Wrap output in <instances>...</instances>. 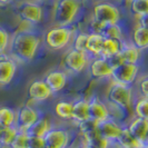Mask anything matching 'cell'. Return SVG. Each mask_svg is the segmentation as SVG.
Masks as SVG:
<instances>
[{
    "mask_svg": "<svg viewBox=\"0 0 148 148\" xmlns=\"http://www.w3.org/2000/svg\"><path fill=\"white\" fill-rule=\"evenodd\" d=\"M41 40L36 32L20 30L16 32L10 40V55L16 61L30 62L36 57Z\"/></svg>",
    "mask_w": 148,
    "mask_h": 148,
    "instance_id": "6da1fadb",
    "label": "cell"
},
{
    "mask_svg": "<svg viewBox=\"0 0 148 148\" xmlns=\"http://www.w3.org/2000/svg\"><path fill=\"white\" fill-rule=\"evenodd\" d=\"M82 8L80 0H56L52 20L56 26H70Z\"/></svg>",
    "mask_w": 148,
    "mask_h": 148,
    "instance_id": "7a4b0ae2",
    "label": "cell"
},
{
    "mask_svg": "<svg viewBox=\"0 0 148 148\" xmlns=\"http://www.w3.org/2000/svg\"><path fill=\"white\" fill-rule=\"evenodd\" d=\"M74 38V30L70 26H55L46 31L44 42L50 50H61L67 47Z\"/></svg>",
    "mask_w": 148,
    "mask_h": 148,
    "instance_id": "3957f363",
    "label": "cell"
},
{
    "mask_svg": "<svg viewBox=\"0 0 148 148\" xmlns=\"http://www.w3.org/2000/svg\"><path fill=\"white\" fill-rule=\"evenodd\" d=\"M133 88L132 86L112 82L106 94V100L108 104L114 105L127 110L133 105Z\"/></svg>",
    "mask_w": 148,
    "mask_h": 148,
    "instance_id": "277c9868",
    "label": "cell"
},
{
    "mask_svg": "<svg viewBox=\"0 0 148 148\" xmlns=\"http://www.w3.org/2000/svg\"><path fill=\"white\" fill-rule=\"evenodd\" d=\"M92 19L104 26L115 25L120 21V11L110 2H99L94 6Z\"/></svg>",
    "mask_w": 148,
    "mask_h": 148,
    "instance_id": "5b68a950",
    "label": "cell"
},
{
    "mask_svg": "<svg viewBox=\"0 0 148 148\" xmlns=\"http://www.w3.org/2000/svg\"><path fill=\"white\" fill-rule=\"evenodd\" d=\"M138 73H139L138 65L121 62L112 68L110 78L112 79V82H118V84H123V85L132 86L134 82H136Z\"/></svg>",
    "mask_w": 148,
    "mask_h": 148,
    "instance_id": "8992f818",
    "label": "cell"
},
{
    "mask_svg": "<svg viewBox=\"0 0 148 148\" xmlns=\"http://www.w3.org/2000/svg\"><path fill=\"white\" fill-rule=\"evenodd\" d=\"M18 16L22 21L30 25H37L44 18V10L37 2L23 1L18 6Z\"/></svg>",
    "mask_w": 148,
    "mask_h": 148,
    "instance_id": "52a82bcc",
    "label": "cell"
},
{
    "mask_svg": "<svg viewBox=\"0 0 148 148\" xmlns=\"http://www.w3.org/2000/svg\"><path fill=\"white\" fill-rule=\"evenodd\" d=\"M62 64L67 70L75 73V74H79V73L84 71L85 68L89 65L88 53L71 48L65 55Z\"/></svg>",
    "mask_w": 148,
    "mask_h": 148,
    "instance_id": "ba28073f",
    "label": "cell"
},
{
    "mask_svg": "<svg viewBox=\"0 0 148 148\" xmlns=\"http://www.w3.org/2000/svg\"><path fill=\"white\" fill-rule=\"evenodd\" d=\"M40 114L34 107L25 105L21 106L16 111V124L15 127L19 132H26L35 121L40 118Z\"/></svg>",
    "mask_w": 148,
    "mask_h": 148,
    "instance_id": "9c48e42d",
    "label": "cell"
},
{
    "mask_svg": "<svg viewBox=\"0 0 148 148\" xmlns=\"http://www.w3.org/2000/svg\"><path fill=\"white\" fill-rule=\"evenodd\" d=\"M46 148H67L70 143V134L64 128H51L44 137Z\"/></svg>",
    "mask_w": 148,
    "mask_h": 148,
    "instance_id": "30bf717a",
    "label": "cell"
},
{
    "mask_svg": "<svg viewBox=\"0 0 148 148\" xmlns=\"http://www.w3.org/2000/svg\"><path fill=\"white\" fill-rule=\"evenodd\" d=\"M124 129V126L112 118H108L97 124V130L100 136L109 143H115L118 139L120 134Z\"/></svg>",
    "mask_w": 148,
    "mask_h": 148,
    "instance_id": "8fae6325",
    "label": "cell"
},
{
    "mask_svg": "<svg viewBox=\"0 0 148 148\" xmlns=\"http://www.w3.org/2000/svg\"><path fill=\"white\" fill-rule=\"evenodd\" d=\"M89 75L92 79L110 78L112 73V66L109 60L104 57H95L88 65Z\"/></svg>",
    "mask_w": 148,
    "mask_h": 148,
    "instance_id": "7c38bea8",
    "label": "cell"
},
{
    "mask_svg": "<svg viewBox=\"0 0 148 148\" xmlns=\"http://www.w3.org/2000/svg\"><path fill=\"white\" fill-rule=\"evenodd\" d=\"M17 62L12 57L0 55V86H7L14 79Z\"/></svg>",
    "mask_w": 148,
    "mask_h": 148,
    "instance_id": "4fadbf2b",
    "label": "cell"
},
{
    "mask_svg": "<svg viewBox=\"0 0 148 148\" xmlns=\"http://www.w3.org/2000/svg\"><path fill=\"white\" fill-rule=\"evenodd\" d=\"M46 85L48 86V88L50 89L52 94L55 92H59L67 86L68 82V77L67 74L61 71V70H51L42 79Z\"/></svg>",
    "mask_w": 148,
    "mask_h": 148,
    "instance_id": "5bb4252c",
    "label": "cell"
},
{
    "mask_svg": "<svg viewBox=\"0 0 148 148\" xmlns=\"http://www.w3.org/2000/svg\"><path fill=\"white\" fill-rule=\"evenodd\" d=\"M89 105V116L90 119H92L96 123H100L103 120L110 118V114L108 106L99 100L97 97H92L90 100H88Z\"/></svg>",
    "mask_w": 148,
    "mask_h": 148,
    "instance_id": "9a60e30c",
    "label": "cell"
},
{
    "mask_svg": "<svg viewBox=\"0 0 148 148\" xmlns=\"http://www.w3.org/2000/svg\"><path fill=\"white\" fill-rule=\"evenodd\" d=\"M27 95L32 101H45L51 96L52 92L46 85V82L42 79H40L30 84L27 90Z\"/></svg>",
    "mask_w": 148,
    "mask_h": 148,
    "instance_id": "2e32d148",
    "label": "cell"
},
{
    "mask_svg": "<svg viewBox=\"0 0 148 148\" xmlns=\"http://www.w3.org/2000/svg\"><path fill=\"white\" fill-rule=\"evenodd\" d=\"M90 119L89 116V105L88 100L86 99H78L73 103V117L71 120L76 123V125H79L84 121H87Z\"/></svg>",
    "mask_w": 148,
    "mask_h": 148,
    "instance_id": "e0dca14e",
    "label": "cell"
},
{
    "mask_svg": "<svg viewBox=\"0 0 148 148\" xmlns=\"http://www.w3.org/2000/svg\"><path fill=\"white\" fill-rule=\"evenodd\" d=\"M126 128L137 140L141 143L148 133V120L135 117L133 120H130V123L127 125Z\"/></svg>",
    "mask_w": 148,
    "mask_h": 148,
    "instance_id": "ac0fdd59",
    "label": "cell"
},
{
    "mask_svg": "<svg viewBox=\"0 0 148 148\" xmlns=\"http://www.w3.org/2000/svg\"><path fill=\"white\" fill-rule=\"evenodd\" d=\"M105 37L99 32H89L87 38V53L95 57H99L101 53Z\"/></svg>",
    "mask_w": 148,
    "mask_h": 148,
    "instance_id": "d6986e66",
    "label": "cell"
},
{
    "mask_svg": "<svg viewBox=\"0 0 148 148\" xmlns=\"http://www.w3.org/2000/svg\"><path fill=\"white\" fill-rule=\"evenodd\" d=\"M124 41L123 40H117V39H111V38H105L104 45L100 57H104L106 59H110L112 57L117 56L121 48L124 47Z\"/></svg>",
    "mask_w": 148,
    "mask_h": 148,
    "instance_id": "ffe728a7",
    "label": "cell"
},
{
    "mask_svg": "<svg viewBox=\"0 0 148 148\" xmlns=\"http://www.w3.org/2000/svg\"><path fill=\"white\" fill-rule=\"evenodd\" d=\"M51 124L50 121L45 117H40L37 121H35L31 126L26 130V133L30 137H40L44 138L45 135L51 129Z\"/></svg>",
    "mask_w": 148,
    "mask_h": 148,
    "instance_id": "44dd1931",
    "label": "cell"
},
{
    "mask_svg": "<svg viewBox=\"0 0 148 148\" xmlns=\"http://www.w3.org/2000/svg\"><path fill=\"white\" fill-rule=\"evenodd\" d=\"M117 56H118L119 60H120L121 62L137 65L138 60L140 58V50L137 49L133 45L125 44Z\"/></svg>",
    "mask_w": 148,
    "mask_h": 148,
    "instance_id": "7402d4cb",
    "label": "cell"
},
{
    "mask_svg": "<svg viewBox=\"0 0 148 148\" xmlns=\"http://www.w3.org/2000/svg\"><path fill=\"white\" fill-rule=\"evenodd\" d=\"M132 45L137 49L144 50L148 48V29L141 26H137L132 35Z\"/></svg>",
    "mask_w": 148,
    "mask_h": 148,
    "instance_id": "603a6c76",
    "label": "cell"
},
{
    "mask_svg": "<svg viewBox=\"0 0 148 148\" xmlns=\"http://www.w3.org/2000/svg\"><path fill=\"white\" fill-rule=\"evenodd\" d=\"M115 145L118 148H140L143 146V144L128 132L126 127H124L118 139L115 141Z\"/></svg>",
    "mask_w": 148,
    "mask_h": 148,
    "instance_id": "cb8c5ba5",
    "label": "cell"
},
{
    "mask_svg": "<svg viewBox=\"0 0 148 148\" xmlns=\"http://www.w3.org/2000/svg\"><path fill=\"white\" fill-rule=\"evenodd\" d=\"M16 111L9 107L0 108V128L15 127Z\"/></svg>",
    "mask_w": 148,
    "mask_h": 148,
    "instance_id": "d4e9b609",
    "label": "cell"
},
{
    "mask_svg": "<svg viewBox=\"0 0 148 148\" xmlns=\"http://www.w3.org/2000/svg\"><path fill=\"white\" fill-rule=\"evenodd\" d=\"M55 114L64 120H71L73 117V103L61 100L55 106Z\"/></svg>",
    "mask_w": 148,
    "mask_h": 148,
    "instance_id": "484cf974",
    "label": "cell"
},
{
    "mask_svg": "<svg viewBox=\"0 0 148 148\" xmlns=\"http://www.w3.org/2000/svg\"><path fill=\"white\" fill-rule=\"evenodd\" d=\"M18 129L16 127L1 128L0 132V147H9L12 140L15 139Z\"/></svg>",
    "mask_w": 148,
    "mask_h": 148,
    "instance_id": "4316f807",
    "label": "cell"
},
{
    "mask_svg": "<svg viewBox=\"0 0 148 148\" xmlns=\"http://www.w3.org/2000/svg\"><path fill=\"white\" fill-rule=\"evenodd\" d=\"M130 12L137 18L148 14V0H129Z\"/></svg>",
    "mask_w": 148,
    "mask_h": 148,
    "instance_id": "83f0119b",
    "label": "cell"
},
{
    "mask_svg": "<svg viewBox=\"0 0 148 148\" xmlns=\"http://www.w3.org/2000/svg\"><path fill=\"white\" fill-rule=\"evenodd\" d=\"M105 38H111V39H117L123 40V29L119 26V23L115 25H107L105 26L104 29L100 32Z\"/></svg>",
    "mask_w": 148,
    "mask_h": 148,
    "instance_id": "f1b7e54d",
    "label": "cell"
},
{
    "mask_svg": "<svg viewBox=\"0 0 148 148\" xmlns=\"http://www.w3.org/2000/svg\"><path fill=\"white\" fill-rule=\"evenodd\" d=\"M134 114L136 117L144 118L148 120V98L141 97L138 100H136V103L133 106Z\"/></svg>",
    "mask_w": 148,
    "mask_h": 148,
    "instance_id": "f546056e",
    "label": "cell"
},
{
    "mask_svg": "<svg viewBox=\"0 0 148 148\" xmlns=\"http://www.w3.org/2000/svg\"><path fill=\"white\" fill-rule=\"evenodd\" d=\"M87 38H88L87 32L77 34L74 37V40H73V49L87 53Z\"/></svg>",
    "mask_w": 148,
    "mask_h": 148,
    "instance_id": "4dcf8cb0",
    "label": "cell"
},
{
    "mask_svg": "<svg viewBox=\"0 0 148 148\" xmlns=\"http://www.w3.org/2000/svg\"><path fill=\"white\" fill-rule=\"evenodd\" d=\"M28 138L29 136L27 135L26 132H19L16 135L15 139L10 144V146L8 148H27V144H28Z\"/></svg>",
    "mask_w": 148,
    "mask_h": 148,
    "instance_id": "1f68e13d",
    "label": "cell"
},
{
    "mask_svg": "<svg viewBox=\"0 0 148 148\" xmlns=\"http://www.w3.org/2000/svg\"><path fill=\"white\" fill-rule=\"evenodd\" d=\"M10 35L7 30L0 27V55H3L10 46Z\"/></svg>",
    "mask_w": 148,
    "mask_h": 148,
    "instance_id": "d6a6232c",
    "label": "cell"
},
{
    "mask_svg": "<svg viewBox=\"0 0 148 148\" xmlns=\"http://www.w3.org/2000/svg\"><path fill=\"white\" fill-rule=\"evenodd\" d=\"M97 124L96 121H94L92 119H89L87 121H84L82 124L78 125V128H79V132L82 133V136L87 135L89 133H92L97 129Z\"/></svg>",
    "mask_w": 148,
    "mask_h": 148,
    "instance_id": "836d02e7",
    "label": "cell"
},
{
    "mask_svg": "<svg viewBox=\"0 0 148 148\" xmlns=\"http://www.w3.org/2000/svg\"><path fill=\"white\" fill-rule=\"evenodd\" d=\"M27 148H46L44 138H40V137H30L29 136Z\"/></svg>",
    "mask_w": 148,
    "mask_h": 148,
    "instance_id": "e575fe53",
    "label": "cell"
},
{
    "mask_svg": "<svg viewBox=\"0 0 148 148\" xmlns=\"http://www.w3.org/2000/svg\"><path fill=\"white\" fill-rule=\"evenodd\" d=\"M138 91L141 97L148 98V76L140 78L138 82Z\"/></svg>",
    "mask_w": 148,
    "mask_h": 148,
    "instance_id": "d590c367",
    "label": "cell"
},
{
    "mask_svg": "<svg viewBox=\"0 0 148 148\" xmlns=\"http://www.w3.org/2000/svg\"><path fill=\"white\" fill-rule=\"evenodd\" d=\"M138 26H141V27L148 29V14L138 17Z\"/></svg>",
    "mask_w": 148,
    "mask_h": 148,
    "instance_id": "8d00e7d4",
    "label": "cell"
},
{
    "mask_svg": "<svg viewBox=\"0 0 148 148\" xmlns=\"http://www.w3.org/2000/svg\"><path fill=\"white\" fill-rule=\"evenodd\" d=\"M14 0H0V6H5V5H8L10 2H12Z\"/></svg>",
    "mask_w": 148,
    "mask_h": 148,
    "instance_id": "74e56055",
    "label": "cell"
},
{
    "mask_svg": "<svg viewBox=\"0 0 148 148\" xmlns=\"http://www.w3.org/2000/svg\"><path fill=\"white\" fill-rule=\"evenodd\" d=\"M141 144H143V146L148 147V133H147V135H146V137L144 138V140L141 141Z\"/></svg>",
    "mask_w": 148,
    "mask_h": 148,
    "instance_id": "f35d334b",
    "label": "cell"
},
{
    "mask_svg": "<svg viewBox=\"0 0 148 148\" xmlns=\"http://www.w3.org/2000/svg\"><path fill=\"white\" fill-rule=\"evenodd\" d=\"M82 148H97V147L92 146V145H90V144H86V143H84V144H82Z\"/></svg>",
    "mask_w": 148,
    "mask_h": 148,
    "instance_id": "ab89813d",
    "label": "cell"
},
{
    "mask_svg": "<svg viewBox=\"0 0 148 148\" xmlns=\"http://www.w3.org/2000/svg\"><path fill=\"white\" fill-rule=\"evenodd\" d=\"M140 148H148V147H146V146H141Z\"/></svg>",
    "mask_w": 148,
    "mask_h": 148,
    "instance_id": "60d3db41",
    "label": "cell"
},
{
    "mask_svg": "<svg viewBox=\"0 0 148 148\" xmlns=\"http://www.w3.org/2000/svg\"><path fill=\"white\" fill-rule=\"evenodd\" d=\"M107 148H112V147H111V146H109V147H107Z\"/></svg>",
    "mask_w": 148,
    "mask_h": 148,
    "instance_id": "b9f144b4",
    "label": "cell"
},
{
    "mask_svg": "<svg viewBox=\"0 0 148 148\" xmlns=\"http://www.w3.org/2000/svg\"><path fill=\"white\" fill-rule=\"evenodd\" d=\"M0 132H1V128H0Z\"/></svg>",
    "mask_w": 148,
    "mask_h": 148,
    "instance_id": "7bdbcfd3",
    "label": "cell"
},
{
    "mask_svg": "<svg viewBox=\"0 0 148 148\" xmlns=\"http://www.w3.org/2000/svg\"><path fill=\"white\" fill-rule=\"evenodd\" d=\"M79 148H82V147H79Z\"/></svg>",
    "mask_w": 148,
    "mask_h": 148,
    "instance_id": "ee69618b",
    "label": "cell"
}]
</instances>
